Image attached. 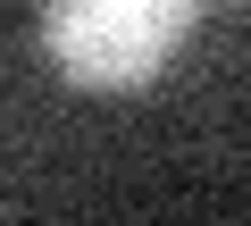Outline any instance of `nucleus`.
<instances>
[{
    "label": "nucleus",
    "instance_id": "nucleus-1",
    "mask_svg": "<svg viewBox=\"0 0 251 226\" xmlns=\"http://www.w3.org/2000/svg\"><path fill=\"white\" fill-rule=\"evenodd\" d=\"M201 0H50L42 9V50L59 59V75L92 84V92H126L159 75V59L184 42Z\"/></svg>",
    "mask_w": 251,
    "mask_h": 226
}]
</instances>
